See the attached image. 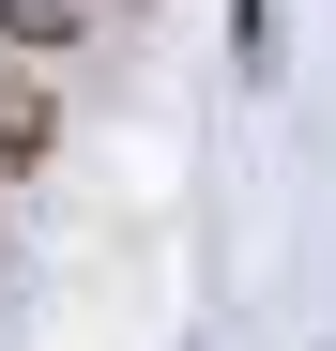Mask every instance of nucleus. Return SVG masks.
Returning a JSON list of instances; mask_svg holds the SVG:
<instances>
[{"instance_id": "f03ea898", "label": "nucleus", "mask_w": 336, "mask_h": 351, "mask_svg": "<svg viewBox=\"0 0 336 351\" xmlns=\"http://www.w3.org/2000/svg\"><path fill=\"white\" fill-rule=\"evenodd\" d=\"M92 31H107V0H0V46H31V62H62Z\"/></svg>"}, {"instance_id": "f257e3e1", "label": "nucleus", "mask_w": 336, "mask_h": 351, "mask_svg": "<svg viewBox=\"0 0 336 351\" xmlns=\"http://www.w3.org/2000/svg\"><path fill=\"white\" fill-rule=\"evenodd\" d=\"M46 153H62V92L31 77V46H0V184H31Z\"/></svg>"}]
</instances>
